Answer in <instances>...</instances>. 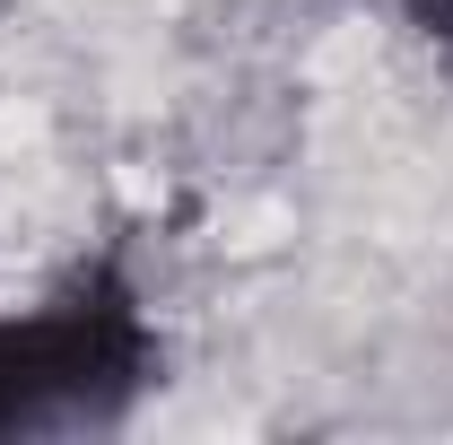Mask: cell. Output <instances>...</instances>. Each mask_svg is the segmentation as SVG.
Returning a JSON list of instances; mask_svg holds the SVG:
<instances>
[{
	"instance_id": "obj_1",
	"label": "cell",
	"mask_w": 453,
	"mask_h": 445,
	"mask_svg": "<svg viewBox=\"0 0 453 445\" xmlns=\"http://www.w3.org/2000/svg\"><path fill=\"white\" fill-rule=\"evenodd\" d=\"M149 376V324L122 279H79L53 306L0 315V437L96 419Z\"/></svg>"
},
{
	"instance_id": "obj_2",
	"label": "cell",
	"mask_w": 453,
	"mask_h": 445,
	"mask_svg": "<svg viewBox=\"0 0 453 445\" xmlns=\"http://www.w3.org/2000/svg\"><path fill=\"white\" fill-rule=\"evenodd\" d=\"M410 9H418V27H427V35L453 53V0H410Z\"/></svg>"
}]
</instances>
